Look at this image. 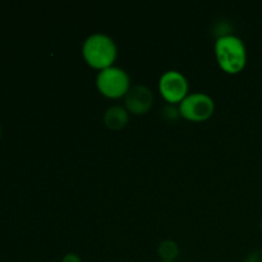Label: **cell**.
I'll return each mask as SVG.
<instances>
[{
  "label": "cell",
  "instance_id": "7c38bea8",
  "mask_svg": "<svg viewBox=\"0 0 262 262\" xmlns=\"http://www.w3.org/2000/svg\"><path fill=\"white\" fill-rule=\"evenodd\" d=\"M160 262H177V261H160Z\"/></svg>",
  "mask_w": 262,
  "mask_h": 262
},
{
  "label": "cell",
  "instance_id": "30bf717a",
  "mask_svg": "<svg viewBox=\"0 0 262 262\" xmlns=\"http://www.w3.org/2000/svg\"><path fill=\"white\" fill-rule=\"evenodd\" d=\"M245 262H262V251H253L246 257Z\"/></svg>",
  "mask_w": 262,
  "mask_h": 262
},
{
  "label": "cell",
  "instance_id": "7a4b0ae2",
  "mask_svg": "<svg viewBox=\"0 0 262 262\" xmlns=\"http://www.w3.org/2000/svg\"><path fill=\"white\" fill-rule=\"evenodd\" d=\"M118 49L114 40L105 33H94L84 40L82 55L84 61L95 69H106L113 67L117 59Z\"/></svg>",
  "mask_w": 262,
  "mask_h": 262
},
{
  "label": "cell",
  "instance_id": "52a82bcc",
  "mask_svg": "<svg viewBox=\"0 0 262 262\" xmlns=\"http://www.w3.org/2000/svg\"><path fill=\"white\" fill-rule=\"evenodd\" d=\"M102 120L109 129L120 130L127 125L128 120H129V114L125 107L114 105V106L107 107L106 112L104 113Z\"/></svg>",
  "mask_w": 262,
  "mask_h": 262
},
{
  "label": "cell",
  "instance_id": "277c9868",
  "mask_svg": "<svg viewBox=\"0 0 262 262\" xmlns=\"http://www.w3.org/2000/svg\"><path fill=\"white\" fill-rule=\"evenodd\" d=\"M215 112V102L211 96L204 92L189 94L183 101L179 104L181 117L193 123L205 122L210 119Z\"/></svg>",
  "mask_w": 262,
  "mask_h": 262
},
{
  "label": "cell",
  "instance_id": "3957f363",
  "mask_svg": "<svg viewBox=\"0 0 262 262\" xmlns=\"http://www.w3.org/2000/svg\"><path fill=\"white\" fill-rule=\"evenodd\" d=\"M96 87L102 96L120 99L130 90V78L124 69L113 66L97 73Z\"/></svg>",
  "mask_w": 262,
  "mask_h": 262
},
{
  "label": "cell",
  "instance_id": "ba28073f",
  "mask_svg": "<svg viewBox=\"0 0 262 262\" xmlns=\"http://www.w3.org/2000/svg\"><path fill=\"white\" fill-rule=\"evenodd\" d=\"M158 255L161 261H176L179 255V247L176 241H163L158 247Z\"/></svg>",
  "mask_w": 262,
  "mask_h": 262
},
{
  "label": "cell",
  "instance_id": "8992f818",
  "mask_svg": "<svg viewBox=\"0 0 262 262\" xmlns=\"http://www.w3.org/2000/svg\"><path fill=\"white\" fill-rule=\"evenodd\" d=\"M154 105V94L148 87L136 84L125 95V109L135 115H143L150 112Z\"/></svg>",
  "mask_w": 262,
  "mask_h": 262
},
{
  "label": "cell",
  "instance_id": "9c48e42d",
  "mask_svg": "<svg viewBox=\"0 0 262 262\" xmlns=\"http://www.w3.org/2000/svg\"><path fill=\"white\" fill-rule=\"evenodd\" d=\"M163 117L165 118L166 120H169V122H174V120H177L179 117H181L179 107H176L171 104L166 105V106H164L163 109Z\"/></svg>",
  "mask_w": 262,
  "mask_h": 262
},
{
  "label": "cell",
  "instance_id": "5b68a950",
  "mask_svg": "<svg viewBox=\"0 0 262 262\" xmlns=\"http://www.w3.org/2000/svg\"><path fill=\"white\" fill-rule=\"evenodd\" d=\"M159 92L168 104H181L188 96V81L178 71H168L159 79Z\"/></svg>",
  "mask_w": 262,
  "mask_h": 262
},
{
  "label": "cell",
  "instance_id": "8fae6325",
  "mask_svg": "<svg viewBox=\"0 0 262 262\" xmlns=\"http://www.w3.org/2000/svg\"><path fill=\"white\" fill-rule=\"evenodd\" d=\"M61 262H82L81 257H79L77 253H67L63 258H61Z\"/></svg>",
  "mask_w": 262,
  "mask_h": 262
},
{
  "label": "cell",
  "instance_id": "6da1fadb",
  "mask_svg": "<svg viewBox=\"0 0 262 262\" xmlns=\"http://www.w3.org/2000/svg\"><path fill=\"white\" fill-rule=\"evenodd\" d=\"M215 58L223 72L238 74L247 64V50L239 37L234 35H222L215 42Z\"/></svg>",
  "mask_w": 262,
  "mask_h": 262
}]
</instances>
